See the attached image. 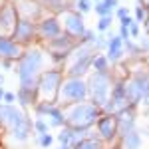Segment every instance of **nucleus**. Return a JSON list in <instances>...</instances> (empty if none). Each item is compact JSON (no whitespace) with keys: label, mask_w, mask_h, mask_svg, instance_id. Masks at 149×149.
Masks as SVG:
<instances>
[{"label":"nucleus","mask_w":149,"mask_h":149,"mask_svg":"<svg viewBox=\"0 0 149 149\" xmlns=\"http://www.w3.org/2000/svg\"><path fill=\"white\" fill-rule=\"evenodd\" d=\"M44 58L38 50H30L24 56H20L18 62V80H20V90L34 92L38 88V74L42 68Z\"/></svg>","instance_id":"f257e3e1"},{"label":"nucleus","mask_w":149,"mask_h":149,"mask_svg":"<svg viewBox=\"0 0 149 149\" xmlns=\"http://www.w3.org/2000/svg\"><path fill=\"white\" fill-rule=\"evenodd\" d=\"M64 121L68 123L72 129H86L90 127L97 119V107L95 105H90V103H70V107H66L64 111Z\"/></svg>","instance_id":"f03ea898"},{"label":"nucleus","mask_w":149,"mask_h":149,"mask_svg":"<svg viewBox=\"0 0 149 149\" xmlns=\"http://www.w3.org/2000/svg\"><path fill=\"white\" fill-rule=\"evenodd\" d=\"M0 121L10 129V133L18 141H24L30 133V121L24 117L22 111H18L12 105H2L0 107Z\"/></svg>","instance_id":"7ed1b4c3"},{"label":"nucleus","mask_w":149,"mask_h":149,"mask_svg":"<svg viewBox=\"0 0 149 149\" xmlns=\"http://www.w3.org/2000/svg\"><path fill=\"white\" fill-rule=\"evenodd\" d=\"M88 95V88L80 78H70L64 84H60V90H58V102L60 103H78L84 102Z\"/></svg>","instance_id":"20e7f679"},{"label":"nucleus","mask_w":149,"mask_h":149,"mask_svg":"<svg viewBox=\"0 0 149 149\" xmlns=\"http://www.w3.org/2000/svg\"><path fill=\"white\" fill-rule=\"evenodd\" d=\"M60 84H62V74L60 72H44L38 80V92L42 97V103H52L58 97V90H60Z\"/></svg>","instance_id":"39448f33"},{"label":"nucleus","mask_w":149,"mask_h":149,"mask_svg":"<svg viewBox=\"0 0 149 149\" xmlns=\"http://www.w3.org/2000/svg\"><path fill=\"white\" fill-rule=\"evenodd\" d=\"M149 93V74H135L125 86V97L129 105L139 103Z\"/></svg>","instance_id":"423d86ee"},{"label":"nucleus","mask_w":149,"mask_h":149,"mask_svg":"<svg viewBox=\"0 0 149 149\" xmlns=\"http://www.w3.org/2000/svg\"><path fill=\"white\" fill-rule=\"evenodd\" d=\"M92 97H93V105H105L109 100V92H111V80L105 72H95L92 81Z\"/></svg>","instance_id":"0eeeda50"},{"label":"nucleus","mask_w":149,"mask_h":149,"mask_svg":"<svg viewBox=\"0 0 149 149\" xmlns=\"http://www.w3.org/2000/svg\"><path fill=\"white\" fill-rule=\"evenodd\" d=\"M92 60H93V48L90 46V44L81 46L80 50L76 52V56H74V64L70 66V76H72V78L81 76L86 70L92 66Z\"/></svg>","instance_id":"6e6552de"},{"label":"nucleus","mask_w":149,"mask_h":149,"mask_svg":"<svg viewBox=\"0 0 149 149\" xmlns=\"http://www.w3.org/2000/svg\"><path fill=\"white\" fill-rule=\"evenodd\" d=\"M64 28L68 30L72 38H81L86 36V28H84V20L78 12H66L64 14Z\"/></svg>","instance_id":"1a4fd4ad"},{"label":"nucleus","mask_w":149,"mask_h":149,"mask_svg":"<svg viewBox=\"0 0 149 149\" xmlns=\"http://www.w3.org/2000/svg\"><path fill=\"white\" fill-rule=\"evenodd\" d=\"M123 107H127L125 86H123V84H117L113 90H111V97L105 103V109H107V111H121Z\"/></svg>","instance_id":"9d476101"},{"label":"nucleus","mask_w":149,"mask_h":149,"mask_svg":"<svg viewBox=\"0 0 149 149\" xmlns=\"http://www.w3.org/2000/svg\"><path fill=\"white\" fill-rule=\"evenodd\" d=\"M16 8L14 6H4L0 8V36H4L6 32H14L16 28Z\"/></svg>","instance_id":"9b49d317"},{"label":"nucleus","mask_w":149,"mask_h":149,"mask_svg":"<svg viewBox=\"0 0 149 149\" xmlns=\"http://www.w3.org/2000/svg\"><path fill=\"white\" fill-rule=\"evenodd\" d=\"M38 32L36 30V26H34V22H30V20H18L16 22V28H14V38L18 40V42H28V40H32L34 38V34Z\"/></svg>","instance_id":"f8f14e48"},{"label":"nucleus","mask_w":149,"mask_h":149,"mask_svg":"<svg viewBox=\"0 0 149 149\" xmlns=\"http://www.w3.org/2000/svg\"><path fill=\"white\" fill-rule=\"evenodd\" d=\"M36 30H38V34L42 36V38H48V40H54V38H58V36L62 34V26H60V22H58L56 18L42 20Z\"/></svg>","instance_id":"ddd939ff"},{"label":"nucleus","mask_w":149,"mask_h":149,"mask_svg":"<svg viewBox=\"0 0 149 149\" xmlns=\"http://www.w3.org/2000/svg\"><path fill=\"white\" fill-rule=\"evenodd\" d=\"M115 119H117V133H121L123 137H125L129 131H133V125H135V115H133L131 109L123 107Z\"/></svg>","instance_id":"4468645a"},{"label":"nucleus","mask_w":149,"mask_h":149,"mask_svg":"<svg viewBox=\"0 0 149 149\" xmlns=\"http://www.w3.org/2000/svg\"><path fill=\"white\" fill-rule=\"evenodd\" d=\"M38 115H40V117H42V115L50 117V125H62V123H64L62 111H60L58 107H54L52 103H40V105H38Z\"/></svg>","instance_id":"2eb2a0df"},{"label":"nucleus","mask_w":149,"mask_h":149,"mask_svg":"<svg viewBox=\"0 0 149 149\" xmlns=\"http://www.w3.org/2000/svg\"><path fill=\"white\" fill-rule=\"evenodd\" d=\"M97 129H100L103 139L115 137V133H117V119H115V115H105V117H102L97 121Z\"/></svg>","instance_id":"dca6fc26"},{"label":"nucleus","mask_w":149,"mask_h":149,"mask_svg":"<svg viewBox=\"0 0 149 149\" xmlns=\"http://www.w3.org/2000/svg\"><path fill=\"white\" fill-rule=\"evenodd\" d=\"M20 56H22L20 46L10 38L0 36V58H20Z\"/></svg>","instance_id":"f3484780"},{"label":"nucleus","mask_w":149,"mask_h":149,"mask_svg":"<svg viewBox=\"0 0 149 149\" xmlns=\"http://www.w3.org/2000/svg\"><path fill=\"white\" fill-rule=\"evenodd\" d=\"M58 139L62 141V147H76L78 143L81 141V133H80V129H72V127H68V129H64L60 135H58Z\"/></svg>","instance_id":"a211bd4d"},{"label":"nucleus","mask_w":149,"mask_h":149,"mask_svg":"<svg viewBox=\"0 0 149 149\" xmlns=\"http://www.w3.org/2000/svg\"><path fill=\"white\" fill-rule=\"evenodd\" d=\"M50 48H52V52H54V54H64V56H66L70 50L74 48V44H72V36L60 34L58 38L50 40Z\"/></svg>","instance_id":"6ab92c4d"},{"label":"nucleus","mask_w":149,"mask_h":149,"mask_svg":"<svg viewBox=\"0 0 149 149\" xmlns=\"http://www.w3.org/2000/svg\"><path fill=\"white\" fill-rule=\"evenodd\" d=\"M16 12L22 14L24 20H30V18H36L40 14V6H38V2H34V0H22L20 6L16 8Z\"/></svg>","instance_id":"aec40b11"},{"label":"nucleus","mask_w":149,"mask_h":149,"mask_svg":"<svg viewBox=\"0 0 149 149\" xmlns=\"http://www.w3.org/2000/svg\"><path fill=\"white\" fill-rule=\"evenodd\" d=\"M123 54V40L119 38V36H115L109 40V60H119Z\"/></svg>","instance_id":"412c9836"},{"label":"nucleus","mask_w":149,"mask_h":149,"mask_svg":"<svg viewBox=\"0 0 149 149\" xmlns=\"http://www.w3.org/2000/svg\"><path fill=\"white\" fill-rule=\"evenodd\" d=\"M115 6H117V0H102V2L95 4V14H100V18L102 16H111Z\"/></svg>","instance_id":"4be33fe9"},{"label":"nucleus","mask_w":149,"mask_h":149,"mask_svg":"<svg viewBox=\"0 0 149 149\" xmlns=\"http://www.w3.org/2000/svg\"><path fill=\"white\" fill-rule=\"evenodd\" d=\"M123 143H125L127 149H139V145H141V135L133 129V131H129L125 137H123Z\"/></svg>","instance_id":"5701e85b"},{"label":"nucleus","mask_w":149,"mask_h":149,"mask_svg":"<svg viewBox=\"0 0 149 149\" xmlns=\"http://www.w3.org/2000/svg\"><path fill=\"white\" fill-rule=\"evenodd\" d=\"M92 66L95 68V72H105L107 70V58L105 56H93Z\"/></svg>","instance_id":"b1692460"},{"label":"nucleus","mask_w":149,"mask_h":149,"mask_svg":"<svg viewBox=\"0 0 149 149\" xmlns=\"http://www.w3.org/2000/svg\"><path fill=\"white\" fill-rule=\"evenodd\" d=\"M74 149H100V141H95V139H81Z\"/></svg>","instance_id":"393cba45"},{"label":"nucleus","mask_w":149,"mask_h":149,"mask_svg":"<svg viewBox=\"0 0 149 149\" xmlns=\"http://www.w3.org/2000/svg\"><path fill=\"white\" fill-rule=\"evenodd\" d=\"M44 4H46L48 8H52V10H64V8H68L66 0H44Z\"/></svg>","instance_id":"a878e982"},{"label":"nucleus","mask_w":149,"mask_h":149,"mask_svg":"<svg viewBox=\"0 0 149 149\" xmlns=\"http://www.w3.org/2000/svg\"><path fill=\"white\" fill-rule=\"evenodd\" d=\"M109 26H111V16H102V18H100V22H97V30H107V28H109Z\"/></svg>","instance_id":"bb28decb"},{"label":"nucleus","mask_w":149,"mask_h":149,"mask_svg":"<svg viewBox=\"0 0 149 149\" xmlns=\"http://www.w3.org/2000/svg\"><path fill=\"white\" fill-rule=\"evenodd\" d=\"M34 127H36V131H40L42 135H44V133H48V125L42 121V119H38V121L34 123Z\"/></svg>","instance_id":"cd10ccee"},{"label":"nucleus","mask_w":149,"mask_h":149,"mask_svg":"<svg viewBox=\"0 0 149 149\" xmlns=\"http://www.w3.org/2000/svg\"><path fill=\"white\" fill-rule=\"evenodd\" d=\"M52 141H54V139H52V135H48V133H44V135H42V139H40L42 147H48V145H50Z\"/></svg>","instance_id":"c85d7f7f"},{"label":"nucleus","mask_w":149,"mask_h":149,"mask_svg":"<svg viewBox=\"0 0 149 149\" xmlns=\"http://www.w3.org/2000/svg\"><path fill=\"white\" fill-rule=\"evenodd\" d=\"M135 16H137V22H141L145 16H147V12H145V8H141V6H137V10H135Z\"/></svg>","instance_id":"c756f323"},{"label":"nucleus","mask_w":149,"mask_h":149,"mask_svg":"<svg viewBox=\"0 0 149 149\" xmlns=\"http://www.w3.org/2000/svg\"><path fill=\"white\" fill-rule=\"evenodd\" d=\"M78 8H80L81 12H88L90 10V0H80V2H78Z\"/></svg>","instance_id":"7c9ffc66"},{"label":"nucleus","mask_w":149,"mask_h":149,"mask_svg":"<svg viewBox=\"0 0 149 149\" xmlns=\"http://www.w3.org/2000/svg\"><path fill=\"white\" fill-rule=\"evenodd\" d=\"M129 34H131V36H137L139 34V26L135 22H131V26H129Z\"/></svg>","instance_id":"2f4dec72"},{"label":"nucleus","mask_w":149,"mask_h":149,"mask_svg":"<svg viewBox=\"0 0 149 149\" xmlns=\"http://www.w3.org/2000/svg\"><path fill=\"white\" fill-rule=\"evenodd\" d=\"M14 100H16V95H14V93H4V102L8 103V105H10Z\"/></svg>","instance_id":"473e14b6"},{"label":"nucleus","mask_w":149,"mask_h":149,"mask_svg":"<svg viewBox=\"0 0 149 149\" xmlns=\"http://www.w3.org/2000/svg\"><path fill=\"white\" fill-rule=\"evenodd\" d=\"M117 16H119V18H125V16H129V14H127V8H119V10H117Z\"/></svg>","instance_id":"72a5a7b5"},{"label":"nucleus","mask_w":149,"mask_h":149,"mask_svg":"<svg viewBox=\"0 0 149 149\" xmlns=\"http://www.w3.org/2000/svg\"><path fill=\"white\" fill-rule=\"evenodd\" d=\"M0 100H4V90L0 88Z\"/></svg>","instance_id":"f704fd0d"},{"label":"nucleus","mask_w":149,"mask_h":149,"mask_svg":"<svg viewBox=\"0 0 149 149\" xmlns=\"http://www.w3.org/2000/svg\"><path fill=\"white\" fill-rule=\"evenodd\" d=\"M143 48H149V40H145V42H143Z\"/></svg>","instance_id":"c9c22d12"},{"label":"nucleus","mask_w":149,"mask_h":149,"mask_svg":"<svg viewBox=\"0 0 149 149\" xmlns=\"http://www.w3.org/2000/svg\"><path fill=\"white\" fill-rule=\"evenodd\" d=\"M143 100H145V103H147V105H149V93H147V95H145V97H143Z\"/></svg>","instance_id":"e433bc0d"},{"label":"nucleus","mask_w":149,"mask_h":149,"mask_svg":"<svg viewBox=\"0 0 149 149\" xmlns=\"http://www.w3.org/2000/svg\"><path fill=\"white\" fill-rule=\"evenodd\" d=\"M2 81H4V78H2V76H0V86H2Z\"/></svg>","instance_id":"4c0bfd02"},{"label":"nucleus","mask_w":149,"mask_h":149,"mask_svg":"<svg viewBox=\"0 0 149 149\" xmlns=\"http://www.w3.org/2000/svg\"><path fill=\"white\" fill-rule=\"evenodd\" d=\"M145 2H147V6H149V0H145Z\"/></svg>","instance_id":"58836bf2"},{"label":"nucleus","mask_w":149,"mask_h":149,"mask_svg":"<svg viewBox=\"0 0 149 149\" xmlns=\"http://www.w3.org/2000/svg\"><path fill=\"white\" fill-rule=\"evenodd\" d=\"M62 149H68V147H62Z\"/></svg>","instance_id":"ea45409f"},{"label":"nucleus","mask_w":149,"mask_h":149,"mask_svg":"<svg viewBox=\"0 0 149 149\" xmlns=\"http://www.w3.org/2000/svg\"><path fill=\"white\" fill-rule=\"evenodd\" d=\"M97 2H102V0H97Z\"/></svg>","instance_id":"a19ab883"},{"label":"nucleus","mask_w":149,"mask_h":149,"mask_svg":"<svg viewBox=\"0 0 149 149\" xmlns=\"http://www.w3.org/2000/svg\"><path fill=\"white\" fill-rule=\"evenodd\" d=\"M147 26H149V24H147Z\"/></svg>","instance_id":"79ce46f5"},{"label":"nucleus","mask_w":149,"mask_h":149,"mask_svg":"<svg viewBox=\"0 0 149 149\" xmlns=\"http://www.w3.org/2000/svg\"><path fill=\"white\" fill-rule=\"evenodd\" d=\"M147 115H149V113H147Z\"/></svg>","instance_id":"37998d69"}]
</instances>
